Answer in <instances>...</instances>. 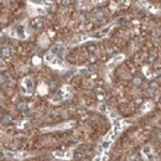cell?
<instances>
[{
  "label": "cell",
  "instance_id": "obj_1",
  "mask_svg": "<svg viewBox=\"0 0 161 161\" xmlns=\"http://www.w3.org/2000/svg\"><path fill=\"white\" fill-rule=\"evenodd\" d=\"M10 36H13L15 39L19 40H25L27 39V31H26V25L25 24H18L10 29Z\"/></svg>",
  "mask_w": 161,
  "mask_h": 161
},
{
  "label": "cell",
  "instance_id": "obj_5",
  "mask_svg": "<svg viewBox=\"0 0 161 161\" xmlns=\"http://www.w3.org/2000/svg\"><path fill=\"white\" fill-rule=\"evenodd\" d=\"M73 126V122H67L63 123V124H58L56 126H50V128H44L42 131H53V130H63V129H68V128H72Z\"/></svg>",
  "mask_w": 161,
  "mask_h": 161
},
{
  "label": "cell",
  "instance_id": "obj_12",
  "mask_svg": "<svg viewBox=\"0 0 161 161\" xmlns=\"http://www.w3.org/2000/svg\"><path fill=\"white\" fill-rule=\"evenodd\" d=\"M39 93L40 94H46V93H47V87H46L45 84H41L39 87Z\"/></svg>",
  "mask_w": 161,
  "mask_h": 161
},
{
  "label": "cell",
  "instance_id": "obj_3",
  "mask_svg": "<svg viewBox=\"0 0 161 161\" xmlns=\"http://www.w3.org/2000/svg\"><path fill=\"white\" fill-rule=\"evenodd\" d=\"M113 26H114V24H113V25H108V26H105L104 29H102V30L94 32V34H93V35H91L89 37H91V39H103V37H105V36L108 35V32L112 30V27H113ZM89 37H88V39H89Z\"/></svg>",
  "mask_w": 161,
  "mask_h": 161
},
{
  "label": "cell",
  "instance_id": "obj_4",
  "mask_svg": "<svg viewBox=\"0 0 161 161\" xmlns=\"http://www.w3.org/2000/svg\"><path fill=\"white\" fill-rule=\"evenodd\" d=\"M27 10H29V14H30L31 16H35V15H42V14H45L44 9H41V8H40V5L35 4V3H29V8H27Z\"/></svg>",
  "mask_w": 161,
  "mask_h": 161
},
{
  "label": "cell",
  "instance_id": "obj_13",
  "mask_svg": "<svg viewBox=\"0 0 161 161\" xmlns=\"http://www.w3.org/2000/svg\"><path fill=\"white\" fill-rule=\"evenodd\" d=\"M41 41H42V47H45V46L48 44V40H47V37H46L45 35H42L41 37H40V42H41Z\"/></svg>",
  "mask_w": 161,
  "mask_h": 161
},
{
  "label": "cell",
  "instance_id": "obj_6",
  "mask_svg": "<svg viewBox=\"0 0 161 161\" xmlns=\"http://www.w3.org/2000/svg\"><path fill=\"white\" fill-rule=\"evenodd\" d=\"M5 155L8 157H14V159H18V160H22V159H26V157L31 156L32 154H30V152H21V151H16L10 154L9 151H5Z\"/></svg>",
  "mask_w": 161,
  "mask_h": 161
},
{
  "label": "cell",
  "instance_id": "obj_17",
  "mask_svg": "<svg viewBox=\"0 0 161 161\" xmlns=\"http://www.w3.org/2000/svg\"><path fill=\"white\" fill-rule=\"evenodd\" d=\"M3 67H4V62L0 60V68H3Z\"/></svg>",
  "mask_w": 161,
  "mask_h": 161
},
{
  "label": "cell",
  "instance_id": "obj_2",
  "mask_svg": "<svg viewBox=\"0 0 161 161\" xmlns=\"http://www.w3.org/2000/svg\"><path fill=\"white\" fill-rule=\"evenodd\" d=\"M70 97H71L70 87H68V86H65V87H62L61 89L52 97L51 102H52L53 104H57V103H61L62 100L67 99V98H70Z\"/></svg>",
  "mask_w": 161,
  "mask_h": 161
},
{
  "label": "cell",
  "instance_id": "obj_8",
  "mask_svg": "<svg viewBox=\"0 0 161 161\" xmlns=\"http://www.w3.org/2000/svg\"><path fill=\"white\" fill-rule=\"evenodd\" d=\"M22 87L25 88L26 94H31V92H32V79L30 77H25L24 81H22Z\"/></svg>",
  "mask_w": 161,
  "mask_h": 161
},
{
  "label": "cell",
  "instance_id": "obj_15",
  "mask_svg": "<svg viewBox=\"0 0 161 161\" xmlns=\"http://www.w3.org/2000/svg\"><path fill=\"white\" fill-rule=\"evenodd\" d=\"M3 53H4V56H5V57H10V50H9L8 47L3 48Z\"/></svg>",
  "mask_w": 161,
  "mask_h": 161
},
{
  "label": "cell",
  "instance_id": "obj_14",
  "mask_svg": "<svg viewBox=\"0 0 161 161\" xmlns=\"http://www.w3.org/2000/svg\"><path fill=\"white\" fill-rule=\"evenodd\" d=\"M107 159H108V156H103V155H98V156H96L94 157V161H105L107 160Z\"/></svg>",
  "mask_w": 161,
  "mask_h": 161
},
{
  "label": "cell",
  "instance_id": "obj_16",
  "mask_svg": "<svg viewBox=\"0 0 161 161\" xmlns=\"http://www.w3.org/2000/svg\"><path fill=\"white\" fill-rule=\"evenodd\" d=\"M34 62H35V65H39L40 60H39V58H37V57H35V58H34Z\"/></svg>",
  "mask_w": 161,
  "mask_h": 161
},
{
  "label": "cell",
  "instance_id": "obj_11",
  "mask_svg": "<svg viewBox=\"0 0 161 161\" xmlns=\"http://www.w3.org/2000/svg\"><path fill=\"white\" fill-rule=\"evenodd\" d=\"M98 110H99L100 113H108V108H107V105L104 103H102V104L98 107Z\"/></svg>",
  "mask_w": 161,
  "mask_h": 161
},
{
  "label": "cell",
  "instance_id": "obj_18",
  "mask_svg": "<svg viewBox=\"0 0 161 161\" xmlns=\"http://www.w3.org/2000/svg\"><path fill=\"white\" fill-rule=\"evenodd\" d=\"M160 140H161V135H160Z\"/></svg>",
  "mask_w": 161,
  "mask_h": 161
},
{
  "label": "cell",
  "instance_id": "obj_9",
  "mask_svg": "<svg viewBox=\"0 0 161 161\" xmlns=\"http://www.w3.org/2000/svg\"><path fill=\"white\" fill-rule=\"evenodd\" d=\"M123 60H124V55H118V56H115L113 58V60H112V61L109 62L108 63V66H107V67H108V70H113L114 67H115V66L118 65V63H120V62L123 61Z\"/></svg>",
  "mask_w": 161,
  "mask_h": 161
},
{
  "label": "cell",
  "instance_id": "obj_10",
  "mask_svg": "<svg viewBox=\"0 0 161 161\" xmlns=\"http://www.w3.org/2000/svg\"><path fill=\"white\" fill-rule=\"evenodd\" d=\"M53 155L58 159H67V160H70L71 157H72V150H68V151L66 152H62V151H55L53 152Z\"/></svg>",
  "mask_w": 161,
  "mask_h": 161
},
{
  "label": "cell",
  "instance_id": "obj_7",
  "mask_svg": "<svg viewBox=\"0 0 161 161\" xmlns=\"http://www.w3.org/2000/svg\"><path fill=\"white\" fill-rule=\"evenodd\" d=\"M143 155L146 157V160L148 161H155V155H154L152 149H151L150 145H146V146H144L143 148Z\"/></svg>",
  "mask_w": 161,
  "mask_h": 161
}]
</instances>
